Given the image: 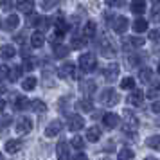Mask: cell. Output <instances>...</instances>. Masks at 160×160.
<instances>
[{"instance_id": "cell-1", "label": "cell", "mask_w": 160, "mask_h": 160, "mask_svg": "<svg viewBox=\"0 0 160 160\" xmlns=\"http://www.w3.org/2000/svg\"><path fill=\"white\" fill-rule=\"evenodd\" d=\"M79 67L83 72H92L97 67V58H95L92 52H87V54H81L79 56Z\"/></svg>"}, {"instance_id": "cell-2", "label": "cell", "mask_w": 160, "mask_h": 160, "mask_svg": "<svg viewBox=\"0 0 160 160\" xmlns=\"http://www.w3.org/2000/svg\"><path fill=\"white\" fill-rule=\"evenodd\" d=\"M122 126H124V130L128 131H135L138 128V119H137V115L135 113H131V112H124L122 113Z\"/></svg>"}, {"instance_id": "cell-3", "label": "cell", "mask_w": 160, "mask_h": 160, "mask_svg": "<svg viewBox=\"0 0 160 160\" xmlns=\"http://www.w3.org/2000/svg\"><path fill=\"white\" fill-rule=\"evenodd\" d=\"M101 101L104 102L106 106H115L117 102L121 101V97H119V94H117L113 88H106L101 94Z\"/></svg>"}, {"instance_id": "cell-4", "label": "cell", "mask_w": 160, "mask_h": 160, "mask_svg": "<svg viewBox=\"0 0 160 160\" xmlns=\"http://www.w3.org/2000/svg\"><path fill=\"white\" fill-rule=\"evenodd\" d=\"M58 76L61 79H68V78H78V74H76V65L70 63V61H67L63 65L58 68Z\"/></svg>"}, {"instance_id": "cell-5", "label": "cell", "mask_w": 160, "mask_h": 160, "mask_svg": "<svg viewBox=\"0 0 160 160\" xmlns=\"http://www.w3.org/2000/svg\"><path fill=\"white\" fill-rule=\"evenodd\" d=\"M128 25H130V22H128L126 16H115L113 22H112V27H113V31L117 34H124L128 31Z\"/></svg>"}, {"instance_id": "cell-6", "label": "cell", "mask_w": 160, "mask_h": 160, "mask_svg": "<svg viewBox=\"0 0 160 160\" xmlns=\"http://www.w3.org/2000/svg\"><path fill=\"white\" fill-rule=\"evenodd\" d=\"M67 124H68V130L78 131V130H81V128L85 126V119H83L81 115H78V113H70L68 119H67Z\"/></svg>"}, {"instance_id": "cell-7", "label": "cell", "mask_w": 160, "mask_h": 160, "mask_svg": "<svg viewBox=\"0 0 160 160\" xmlns=\"http://www.w3.org/2000/svg\"><path fill=\"white\" fill-rule=\"evenodd\" d=\"M31 130H32V121L27 117H22L16 122V133L18 135H27V133H31Z\"/></svg>"}, {"instance_id": "cell-8", "label": "cell", "mask_w": 160, "mask_h": 160, "mask_svg": "<svg viewBox=\"0 0 160 160\" xmlns=\"http://www.w3.org/2000/svg\"><path fill=\"white\" fill-rule=\"evenodd\" d=\"M144 45V40L142 38H138V36H130V38H126L122 42V47H124V51H131V49H140Z\"/></svg>"}, {"instance_id": "cell-9", "label": "cell", "mask_w": 160, "mask_h": 160, "mask_svg": "<svg viewBox=\"0 0 160 160\" xmlns=\"http://www.w3.org/2000/svg\"><path fill=\"white\" fill-rule=\"evenodd\" d=\"M128 104L131 106H142V102H144V94H142V90H131V94L128 95Z\"/></svg>"}, {"instance_id": "cell-10", "label": "cell", "mask_w": 160, "mask_h": 160, "mask_svg": "<svg viewBox=\"0 0 160 160\" xmlns=\"http://www.w3.org/2000/svg\"><path fill=\"white\" fill-rule=\"evenodd\" d=\"M119 65L117 63H113V65H108L106 68H104V72H102V76H104V79L108 81V83H112V81L117 79V76H119Z\"/></svg>"}, {"instance_id": "cell-11", "label": "cell", "mask_w": 160, "mask_h": 160, "mask_svg": "<svg viewBox=\"0 0 160 160\" xmlns=\"http://www.w3.org/2000/svg\"><path fill=\"white\" fill-rule=\"evenodd\" d=\"M56 155H58V160H70V153H68V144L65 140H59L58 146H56Z\"/></svg>"}, {"instance_id": "cell-12", "label": "cell", "mask_w": 160, "mask_h": 160, "mask_svg": "<svg viewBox=\"0 0 160 160\" xmlns=\"http://www.w3.org/2000/svg\"><path fill=\"white\" fill-rule=\"evenodd\" d=\"M22 148H23V142H22V140H18V138H9L8 142H6V151H8L9 155L18 153Z\"/></svg>"}, {"instance_id": "cell-13", "label": "cell", "mask_w": 160, "mask_h": 160, "mask_svg": "<svg viewBox=\"0 0 160 160\" xmlns=\"http://www.w3.org/2000/svg\"><path fill=\"white\" fill-rule=\"evenodd\" d=\"M61 128H63L61 121H52V122L45 128V135H47V137H56L59 131H61Z\"/></svg>"}, {"instance_id": "cell-14", "label": "cell", "mask_w": 160, "mask_h": 160, "mask_svg": "<svg viewBox=\"0 0 160 160\" xmlns=\"http://www.w3.org/2000/svg\"><path fill=\"white\" fill-rule=\"evenodd\" d=\"M16 9L22 11V13H25V15H31L32 9H34V2H32V0H18V2H16Z\"/></svg>"}, {"instance_id": "cell-15", "label": "cell", "mask_w": 160, "mask_h": 160, "mask_svg": "<svg viewBox=\"0 0 160 160\" xmlns=\"http://www.w3.org/2000/svg\"><path fill=\"white\" fill-rule=\"evenodd\" d=\"M45 43V36L42 31H34L32 34H31V45L34 47V49H40V47H43Z\"/></svg>"}, {"instance_id": "cell-16", "label": "cell", "mask_w": 160, "mask_h": 160, "mask_svg": "<svg viewBox=\"0 0 160 160\" xmlns=\"http://www.w3.org/2000/svg\"><path fill=\"white\" fill-rule=\"evenodd\" d=\"M102 122H104V126H108V128H115L121 122V117L117 115V113H104Z\"/></svg>"}, {"instance_id": "cell-17", "label": "cell", "mask_w": 160, "mask_h": 160, "mask_svg": "<svg viewBox=\"0 0 160 160\" xmlns=\"http://www.w3.org/2000/svg\"><path fill=\"white\" fill-rule=\"evenodd\" d=\"M0 54H2V58L11 59V58H15V56H16V49L11 43H6V45H2V47H0Z\"/></svg>"}, {"instance_id": "cell-18", "label": "cell", "mask_w": 160, "mask_h": 160, "mask_svg": "<svg viewBox=\"0 0 160 160\" xmlns=\"http://www.w3.org/2000/svg\"><path fill=\"white\" fill-rule=\"evenodd\" d=\"M18 23H20V18H18V15H9L8 18H6V22H4V29L15 31L16 27H18Z\"/></svg>"}, {"instance_id": "cell-19", "label": "cell", "mask_w": 160, "mask_h": 160, "mask_svg": "<svg viewBox=\"0 0 160 160\" xmlns=\"http://www.w3.org/2000/svg\"><path fill=\"white\" fill-rule=\"evenodd\" d=\"M101 54L104 56V58H113V56H115V49H113V45H110V42L102 40L101 42Z\"/></svg>"}, {"instance_id": "cell-20", "label": "cell", "mask_w": 160, "mask_h": 160, "mask_svg": "<svg viewBox=\"0 0 160 160\" xmlns=\"http://www.w3.org/2000/svg\"><path fill=\"white\" fill-rule=\"evenodd\" d=\"M97 90V85H95V81H92V79H88V81H83L81 83V92L85 95H92Z\"/></svg>"}, {"instance_id": "cell-21", "label": "cell", "mask_w": 160, "mask_h": 160, "mask_svg": "<svg viewBox=\"0 0 160 160\" xmlns=\"http://www.w3.org/2000/svg\"><path fill=\"white\" fill-rule=\"evenodd\" d=\"M95 31H97L95 22L88 20V22L85 23V27H83V38H94L95 36Z\"/></svg>"}, {"instance_id": "cell-22", "label": "cell", "mask_w": 160, "mask_h": 160, "mask_svg": "<svg viewBox=\"0 0 160 160\" xmlns=\"http://www.w3.org/2000/svg\"><path fill=\"white\" fill-rule=\"evenodd\" d=\"M27 106H31V101L27 97H22V95H16L15 101H13V108L15 110H25Z\"/></svg>"}, {"instance_id": "cell-23", "label": "cell", "mask_w": 160, "mask_h": 160, "mask_svg": "<svg viewBox=\"0 0 160 160\" xmlns=\"http://www.w3.org/2000/svg\"><path fill=\"white\" fill-rule=\"evenodd\" d=\"M131 13L135 15H142L146 11V0H131Z\"/></svg>"}, {"instance_id": "cell-24", "label": "cell", "mask_w": 160, "mask_h": 160, "mask_svg": "<svg viewBox=\"0 0 160 160\" xmlns=\"http://www.w3.org/2000/svg\"><path fill=\"white\" fill-rule=\"evenodd\" d=\"M131 27H133V31H135L137 34H142V32L148 31V20H144V18H137Z\"/></svg>"}, {"instance_id": "cell-25", "label": "cell", "mask_w": 160, "mask_h": 160, "mask_svg": "<svg viewBox=\"0 0 160 160\" xmlns=\"http://www.w3.org/2000/svg\"><path fill=\"white\" fill-rule=\"evenodd\" d=\"M99 138H101V130H99V128L92 126V128H88L87 130V140H90V142H97Z\"/></svg>"}, {"instance_id": "cell-26", "label": "cell", "mask_w": 160, "mask_h": 160, "mask_svg": "<svg viewBox=\"0 0 160 160\" xmlns=\"http://www.w3.org/2000/svg\"><path fill=\"white\" fill-rule=\"evenodd\" d=\"M117 158L119 160H133L135 158V151L130 149V148H122V149L119 151V155H117Z\"/></svg>"}, {"instance_id": "cell-27", "label": "cell", "mask_w": 160, "mask_h": 160, "mask_svg": "<svg viewBox=\"0 0 160 160\" xmlns=\"http://www.w3.org/2000/svg\"><path fill=\"white\" fill-rule=\"evenodd\" d=\"M36 78H32V76H29V78H25L22 83V88L25 90V92H31V90H34L36 88Z\"/></svg>"}, {"instance_id": "cell-28", "label": "cell", "mask_w": 160, "mask_h": 160, "mask_svg": "<svg viewBox=\"0 0 160 160\" xmlns=\"http://www.w3.org/2000/svg\"><path fill=\"white\" fill-rule=\"evenodd\" d=\"M67 54H68V47L61 43H54V56L56 58H65Z\"/></svg>"}, {"instance_id": "cell-29", "label": "cell", "mask_w": 160, "mask_h": 160, "mask_svg": "<svg viewBox=\"0 0 160 160\" xmlns=\"http://www.w3.org/2000/svg\"><path fill=\"white\" fill-rule=\"evenodd\" d=\"M146 144H148V148L160 151V135H153V137H149L148 140H146Z\"/></svg>"}, {"instance_id": "cell-30", "label": "cell", "mask_w": 160, "mask_h": 160, "mask_svg": "<svg viewBox=\"0 0 160 160\" xmlns=\"http://www.w3.org/2000/svg\"><path fill=\"white\" fill-rule=\"evenodd\" d=\"M31 108L34 110V112H38V113H42V112L47 110V104L43 101H40V99H32L31 101Z\"/></svg>"}, {"instance_id": "cell-31", "label": "cell", "mask_w": 160, "mask_h": 160, "mask_svg": "<svg viewBox=\"0 0 160 160\" xmlns=\"http://www.w3.org/2000/svg\"><path fill=\"white\" fill-rule=\"evenodd\" d=\"M138 78H140V81H144V83H148V81L153 78V70L151 68H140V72H138Z\"/></svg>"}, {"instance_id": "cell-32", "label": "cell", "mask_w": 160, "mask_h": 160, "mask_svg": "<svg viewBox=\"0 0 160 160\" xmlns=\"http://www.w3.org/2000/svg\"><path fill=\"white\" fill-rule=\"evenodd\" d=\"M121 88L122 90H135V79L133 78H124L121 81Z\"/></svg>"}, {"instance_id": "cell-33", "label": "cell", "mask_w": 160, "mask_h": 160, "mask_svg": "<svg viewBox=\"0 0 160 160\" xmlns=\"http://www.w3.org/2000/svg\"><path fill=\"white\" fill-rule=\"evenodd\" d=\"M78 108L83 110V112H92L94 104H92V101H90V99H81V101L78 102Z\"/></svg>"}, {"instance_id": "cell-34", "label": "cell", "mask_w": 160, "mask_h": 160, "mask_svg": "<svg viewBox=\"0 0 160 160\" xmlns=\"http://www.w3.org/2000/svg\"><path fill=\"white\" fill-rule=\"evenodd\" d=\"M22 76V67H13V68H9V79L11 81H16L18 78Z\"/></svg>"}, {"instance_id": "cell-35", "label": "cell", "mask_w": 160, "mask_h": 160, "mask_svg": "<svg viewBox=\"0 0 160 160\" xmlns=\"http://www.w3.org/2000/svg\"><path fill=\"white\" fill-rule=\"evenodd\" d=\"M85 45H87V40H85V38H72L70 49H81V47H85Z\"/></svg>"}, {"instance_id": "cell-36", "label": "cell", "mask_w": 160, "mask_h": 160, "mask_svg": "<svg viewBox=\"0 0 160 160\" xmlns=\"http://www.w3.org/2000/svg\"><path fill=\"white\" fill-rule=\"evenodd\" d=\"M72 148H76V149H83V146H85V140H83V137H79V135H76V137L72 138Z\"/></svg>"}, {"instance_id": "cell-37", "label": "cell", "mask_w": 160, "mask_h": 160, "mask_svg": "<svg viewBox=\"0 0 160 160\" xmlns=\"http://www.w3.org/2000/svg\"><path fill=\"white\" fill-rule=\"evenodd\" d=\"M56 4H58V0H42V9L49 11V9L56 8Z\"/></svg>"}, {"instance_id": "cell-38", "label": "cell", "mask_w": 160, "mask_h": 160, "mask_svg": "<svg viewBox=\"0 0 160 160\" xmlns=\"http://www.w3.org/2000/svg\"><path fill=\"white\" fill-rule=\"evenodd\" d=\"M108 8H122L126 4V0H104Z\"/></svg>"}, {"instance_id": "cell-39", "label": "cell", "mask_w": 160, "mask_h": 160, "mask_svg": "<svg viewBox=\"0 0 160 160\" xmlns=\"http://www.w3.org/2000/svg\"><path fill=\"white\" fill-rule=\"evenodd\" d=\"M4 78H9V67L0 65V79H4Z\"/></svg>"}, {"instance_id": "cell-40", "label": "cell", "mask_w": 160, "mask_h": 160, "mask_svg": "<svg viewBox=\"0 0 160 160\" xmlns=\"http://www.w3.org/2000/svg\"><path fill=\"white\" fill-rule=\"evenodd\" d=\"M149 40H153V42H160V29L151 31V32H149Z\"/></svg>"}, {"instance_id": "cell-41", "label": "cell", "mask_w": 160, "mask_h": 160, "mask_svg": "<svg viewBox=\"0 0 160 160\" xmlns=\"http://www.w3.org/2000/svg\"><path fill=\"white\" fill-rule=\"evenodd\" d=\"M23 68H25V70H32V68H34L32 59H31V58H25V61H23Z\"/></svg>"}, {"instance_id": "cell-42", "label": "cell", "mask_w": 160, "mask_h": 160, "mask_svg": "<svg viewBox=\"0 0 160 160\" xmlns=\"http://www.w3.org/2000/svg\"><path fill=\"white\" fill-rule=\"evenodd\" d=\"M151 18H153V20H157V22L160 20V9H158V8H155V9L151 11Z\"/></svg>"}, {"instance_id": "cell-43", "label": "cell", "mask_w": 160, "mask_h": 160, "mask_svg": "<svg viewBox=\"0 0 160 160\" xmlns=\"http://www.w3.org/2000/svg\"><path fill=\"white\" fill-rule=\"evenodd\" d=\"M151 110L155 112V113H160V101H155V102H153Z\"/></svg>"}, {"instance_id": "cell-44", "label": "cell", "mask_w": 160, "mask_h": 160, "mask_svg": "<svg viewBox=\"0 0 160 160\" xmlns=\"http://www.w3.org/2000/svg\"><path fill=\"white\" fill-rule=\"evenodd\" d=\"M0 6L4 9H9L11 8V0H0Z\"/></svg>"}, {"instance_id": "cell-45", "label": "cell", "mask_w": 160, "mask_h": 160, "mask_svg": "<svg viewBox=\"0 0 160 160\" xmlns=\"http://www.w3.org/2000/svg\"><path fill=\"white\" fill-rule=\"evenodd\" d=\"M72 160H87V155H83V153H79V155H76Z\"/></svg>"}, {"instance_id": "cell-46", "label": "cell", "mask_w": 160, "mask_h": 160, "mask_svg": "<svg viewBox=\"0 0 160 160\" xmlns=\"http://www.w3.org/2000/svg\"><path fill=\"white\" fill-rule=\"evenodd\" d=\"M6 108V101H4V99H2V97H0V112H2V110Z\"/></svg>"}, {"instance_id": "cell-47", "label": "cell", "mask_w": 160, "mask_h": 160, "mask_svg": "<svg viewBox=\"0 0 160 160\" xmlns=\"http://www.w3.org/2000/svg\"><path fill=\"white\" fill-rule=\"evenodd\" d=\"M4 92H6V87H4V85H0V94H4Z\"/></svg>"}, {"instance_id": "cell-48", "label": "cell", "mask_w": 160, "mask_h": 160, "mask_svg": "<svg viewBox=\"0 0 160 160\" xmlns=\"http://www.w3.org/2000/svg\"><path fill=\"white\" fill-rule=\"evenodd\" d=\"M157 72L160 74V61H158V65H157Z\"/></svg>"}, {"instance_id": "cell-49", "label": "cell", "mask_w": 160, "mask_h": 160, "mask_svg": "<svg viewBox=\"0 0 160 160\" xmlns=\"http://www.w3.org/2000/svg\"><path fill=\"white\" fill-rule=\"evenodd\" d=\"M144 160H158V158H153V157H148V158H144Z\"/></svg>"}, {"instance_id": "cell-50", "label": "cell", "mask_w": 160, "mask_h": 160, "mask_svg": "<svg viewBox=\"0 0 160 160\" xmlns=\"http://www.w3.org/2000/svg\"><path fill=\"white\" fill-rule=\"evenodd\" d=\"M153 2H155V4H160V0H153Z\"/></svg>"}, {"instance_id": "cell-51", "label": "cell", "mask_w": 160, "mask_h": 160, "mask_svg": "<svg viewBox=\"0 0 160 160\" xmlns=\"http://www.w3.org/2000/svg\"><path fill=\"white\" fill-rule=\"evenodd\" d=\"M0 160H4V157H2V155H0Z\"/></svg>"}, {"instance_id": "cell-52", "label": "cell", "mask_w": 160, "mask_h": 160, "mask_svg": "<svg viewBox=\"0 0 160 160\" xmlns=\"http://www.w3.org/2000/svg\"><path fill=\"white\" fill-rule=\"evenodd\" d=\"M0 27H2V20H0Z\"/></svg>"}, {"instance_id": "cell-53", "label": "cell", "mask_w": 160, "mask_h": 160, "mask_svg": "<svg viewBox=\"0 0 160 160\" xmlns=\"http://www.w3.org/2000/svg\"><path fill=\"white\" fill-rule=\"evenodd\" d=\"M102 160H110V158H102Z\"/></svg>"}]
</instances>
